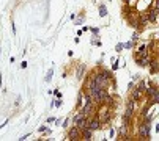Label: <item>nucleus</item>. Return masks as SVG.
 <instances>
[{"instance_id":"nucleus-16","label":"nucleus","mask_w":159,"mask_h":141,"mask_svg":"<svg viewBox=\"0 0 159 141\" xmlns=\"http://www.w3.org/2000/svg\"><path fill=\"white\" fill-rule=\"evenodd\" d=\"M106 14H107V10H106V6H104V5H101V6H99V16H101V17H104Z\"/></svg>"},{"instance_id":"nucleus-12","label":"nucleus","mask_w":159,"mask_h":141,"mask_svg":"<svg viewBox=\"0 0 159 141\" xmlns=\"http://www.w3.org/2000/svg\"><path fill=\"white\" fill-rule=\"evenodd\" d=\"M102 102L106 103V105H113V99H112V96H109V94H106V96L102 97Z\"/></svg>"},{"instance_id":"nucleus-6","label":"nucleus","mask_w":159,"mask_h":141,"mask_svg":"<svg viewBox=\"0 0 159 141\" xmlns=\"http://www.w3.org/2000/svg\"><path fill=\"white\" fill-rule=\"evenodd\" d=\"M147 16H148V21L150 22H156V19H158V10H150L147 13Z\"/></svg>"},{"instance_id":"nucleus-5","label":"nucleus","mask_w":159,"mask_h":141,"mask_svg":"<svg viewBox=\"0 0 159 141\" xmlns=\"http://www.w3.org/2000/svg\"><path fill=\"white\" fill-rule=\"evenodd\" d=\"M110 116H112V113L107 110V111H104V113H99L98 119L101 121V124H102V122H109V121H110Z\"/></svg>"},{"instance_id":"nucleus-1","label":"nucleus","mask_w":159,"mask_h":141,"mask_svg":"<svg viewBox=\"0 0 159 141\" xmlns=\"http://www.w3.org/2000/svg\"><path fill=\"white\" fill-rule=\"evenodd\" d=\"M150 133H151V122L145 121L143 124L139 125V135L147 140V138H150Z\"/></svg>"},{"instance_id":"nucleus-4","label":"nucleus","mask_w":159,"mask_h":141,"mask_svg":"<svg viewBox=\"0 0 159 141\" xmlns=\"http://www.w3.org/2000/svg\"><path fill=\"white\" fill-rule=\"evenodd\" d=\"M150 61H151V58H150L148 55H145V57H142V58H139L135 63H137L139 66H142V67H147V66H150Z\"/></svg>"},{"instance_id":"nucleus-22","label":"nucleus","mask_w":159,"mask_h":141,"mask_svg":"<svg viewBox=\"0 0 159 141\" xmlns=\"http://www.w3.org/2000/svg\"><path fill=\"white\" fill-rule=\"evenodd\" d=\"M29 136H30V133H27V135H24V136H21V141H24V140H27V138H29Z\"/></svg>"},{"instance_id":"nucleus-23","label":"nucleus","mask_w":159,"mask_h":141,"mask_svg":"<svg viewBox=\"0 0 159 141\" xmlns=\"http://www.w3.org/2000/svg\"><path fill=\"white\" fill-rule=\"evenodd\" d=\"M137 39H139V35H137V33H134V36H132V43H135Z\"/></svg>"},{"instance_id":"nucleus-3","label":"nucleus","mask_w":159,"mask_h":141,"mask_svg":"<svg viewBox=\"0 0 159 141\" xmlns=\"http://www.w3.org/2000/svg\"><path fill=\"white\" fill-rule=\"evenodd\" d=\"M79 136H80V130L77 129V127H72L66 136V140H79Z\"/></svg>"},{"instance_id":"nucleus-18","label":"nucleus","mask_w":159,"mask_h":141,"mask_svg":"<svg viewBox=\"0 0 159 141\" xmlns=\"http://www.w3.org/2000/svg\"><path fill=\"white\" fill-rule=\"evenodd\" d=\"M52 74H54V71H52V69H51V71L47 72V77H46V80H47V81H49V80L52 79Z\"/></svg>"},{"instance_id":"nucleus-11","label":"nucleus","mask_w":159,"mask_h":141,"mask_svg":"<svg viewBox=\"0 0 159 141\" xmlns=\"http://www.w3.org/2000/svg\"><path fill=\"white\" fill-rule=\"evenodd\" d=\"M82 118H87V116H84V113H82V111H80V113H76L74 118H72V122H74V125H76L80 119H82Z\"/></svg>"},{"instance_id":"nucleus-17","label":"nucleus","mask_w":159,"mask_h":141,"mask_svg":"<svg viewBox=\"0 0 159 141\" xmlns=\"http://www.w3.org/2000/svg\"><path fill=\"white\" fill-rule=\"evenodd\" d=\"M156 89H158L156 86H147V94H148V96H151V94H153Z\"/></svg>"},{"instance_id":"nucleus-19","label":"nucleus","mask_w":159,"mask_h":141,"mask_svg":"<svg viewBox=\"0 0 159 141\" xmlns=\"http://www.w3.org/2000/svg\"><path fill=\"white\" fill-rule=\"evenodd\" d=\"M158 6H159L158 0H153V10H158Z\"/></svg>"},{"instance_id":"nucleus-14","label":"nucleus","mask_w":159,"mask_h":141,"mask_svg":"<svg viewBox=\"0 0 159 141\" xmlns=\"http://www.w3.org/2000/svg\"><path fill=\"white\" fill-rule=\"evenodd\" d=\"M84 71H85V66L80 64L79 69H77V79H82V77H84Z\"/></svg>"},{"instance_id":"nucleus-8","label":"nucleus","mask_w":159,"mask_h":141,"mask_svg":"<svg viewBox=\"0 0 159 141\" xmlns=\"http://www.w3.org/2000/svg\"><path fill=\"white\" fill-rule=\"evenodd\" d=\"M140 97H142V89L140 88L132 89V96H131V99H132V101H139Z\"/></svg>"},{"instance_id":"nucleus-21","label":"nucleus","mask_w":159,"mask_h":141,"mask_svg":"<svg viewBox=\"0 0 159 141\" xmlns=\"http://www.w3.org/2000/svg\"><path fill=\"white\" fill-rule=\"evenodd\" d=\"M123 47H126V49H131V47H132V43H126V44H123Z\"/></svg>"},{"instance_id":"nucleus-10","label":"nucleus","mask_w":159,"mask_h":141,"mask_svg":"<svg viewBox=\"0 0 159 141\" xmlns=\"http://www.w3.org/2000/svg\"><path fill=\"white\" fill-rule=\"evenodd\" d=\"M158 67H159V61H158V58H154L151 61V64H150V69H151V72H158Z\"/></svg>"},{"instance_id":"nucleus-2","label":"nucleus","mask_w":159,"mask_h":141,"mask_svg":"<svg viewBox=\"0 0 159 141\" xmlns=\"http://www.w3.org/2000/svg\"><path fill=\"white\" fill-rule=\"evenodd\" d=\"M134 108H135V101H131L128 102V107H126V111H125V115H123V119H125V122L126 124H129V119L132 118V115H134Z\"/></svg>"},{"instance_id":"nucleus-15","label":"nucleus","mask_w":159,"mask_h":141,"mask_svg":"<svg viewBox=\"0 0 159 141\" xmlns=\"http://www.w3.org/2000/svg\"><path fill=\"white\" fill-rule=\"evenodd\" d=\"M120 135H121V136L128 135V124H125V125L120 127Z\"/></svg>"},{"instance_id":"nucleus-13","label":"nucleus","mask_w":159,"mask_h":141,"mask_svg":"<svg viewBox=\"0 0 159 141\" xmlns=\"http://www.w3.org/2000/svg\"><path fill=\"white\" fill-rule=\"evenodd\" d=\"M150 102H151V103H158L159 102V93H158V89L151 94V101H150Z\"/></svg>"},{"instance_id":"nucleus-9","label":"nucleus","mask_w":159,"mask_h":141,"mask_svg":"<svg viewBox=\"0 0 159 141\" xmlns=\"http://www.w3.org/2000/svg\"><path fill=\"white\" fill-rule=\"evenodd\" d=\"M92 132H93V130H92V129H88V127H87V129H84L82 140H87V141H88V140H93V138H92Z\"/></svg>"},{"instance_id":"nucleus-7","label":"nucleus","mask_w":159,"mask_h":141,"mask_svg":"<svg viewBox=\"0 0 159 141\" xmlns=\"http://www.w3.org/2000/svg\"><path fill=\"white\" fill-rule=\"evenodd\" d=\"M139 24H140V25H147V24H150L147 13H140V14H139Z\"/></svg>"},{"instance_id":"nucleus-20","label":"nucleus","mask_w":159,"mask_h":141,"mask_svg":"<svg viewBox=\"0 0 159 141\" xmlns=\"http://www.w3.org/2000/svg\"><path fill=\"white\" fill-rule=\"evenodd\" d=\"M151 119H153V115H147V116H145V121L151 122Z\"/></svg>"},{"instance_id":"nucleus-24","label":"nucleus","mask_w":159,"mask_h":141,"mask_svg":"<svg viewBox=\"0 0 159 141\" xmlns=\"http://www.w3.org/2000/svg\"><path fill=\"white\" fill-rule=\"evenodd\" d=\"M121 49H123V44H118V45H117V50L121 52Z\"/></svg>"}]
</instances>
